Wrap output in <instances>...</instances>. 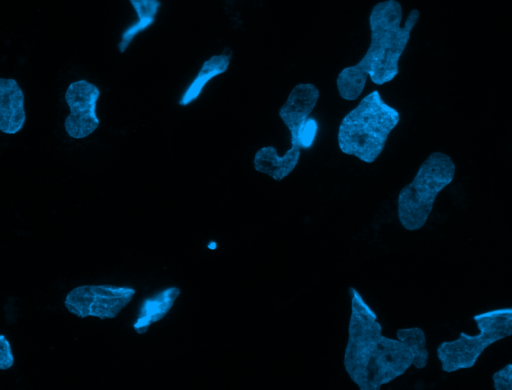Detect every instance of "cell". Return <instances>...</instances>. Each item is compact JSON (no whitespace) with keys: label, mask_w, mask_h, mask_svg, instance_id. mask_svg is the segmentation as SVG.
<instances>
[{"label":"cell","mask_w":512,"mask_h":390,"mask_svg":"<svg viewBox=\"0 0 512 390\" xmlns=\"http://www.w3.org/2000/svg\"><path fill=\"white\" fill-rule=\"evenodd\" d=\"M351 313L343 364L361 390H379L412 366L413 355L399 339L382 334L376 312L354 287L349 288Z\"/></svg>","instance_id":"cell-1"},{"label":"cell","mask_w":512,"mask_h":390,"mask_svg":"<svg viewBox=\"0 0 512 390\" xmlns=\"http://www.w3.org/2000/svg\"><path fill=\"white\" fill-rule=\"evenodd\" d=\"M402 17V5L397 0H384L373 6L368 18L370 45L366 53L356 64L343 68L336 78L342 99L353 101L359 98L367 77L380 86L397 76L400 57L420 19V12L412 9L404 25H401Z\"/></svg>","instance_id":"cell-2"},{"label":"cell","mask_w":512,"mask_h":390,"mask_svg":"<svg viewBox=\"0 0 512 390\" xmlns=\"http://www.w3.org/2000/svg\"><path fill=\"white\" fill-rule=\"evenodd\" d=\"M400 121L397 109L387 104L379 91L363 97L341 120L337 142L340 150L365 163H373Z\"/></svg>","instance_id":"cell-3"},{"label":"cell","mask_w":512,"mask_h":390,"mask_svg":"<svg viewBox=\"0 0 512 390\" xmlns=\"http://www.w3.org/2000/svg\"><path fill=\"white\" fill-rule=\"evenodd\" d=\"M455 173L454 161L443 152H433L422 162L413 180L398 194L397 215L404 229L417 231L426 224L438 194Z\"/></svg>","instance_id":"cell-4"},{"label":"cell","mask_w":512,"mask_h":390,"mask_svg":"<svg viewBox=\"0 0 512 390\" xmlns=\"http://www.w3.org/2000/svg\"><path fill=\"white\" fill-rule=\"evenodd\" d=\"M473 320L478 334L461 332L457 339L444 341L437 347V357L444 372L472 368L487 347L512 334L511 308L482 312L474 315Z\"/></svg>","instance_id":"cell-5"},{"label":"cell","mask_w":512,"mask_h":390,"mask_svg":"<svg viewBox=\"0 0 512 390\" xmlns=\"http://www.w3.org/2000/svg\"><path fill=\"white\" fill-rule=\"evenodd\" d=\"M135 290L114 285H81L70 290L64 299L65 308L83 319L115 318L133 299Z\"/></svg>","instance_id":"cell-6"},{"label":"cell","mask_w":512,"mask_h":390,"mask_svg":"<svg viewBox=\"0 0 512 390\" xmlns=\"http://www.w3.org/2000/svg\"><path fill=\"white\" fill-rule=\"evenodd\" d=\"M99 97V88L86 80L74 81L68 86L65 101L70 114L64 121V129L71 138L83 139L98 128L96 105Z\"/></svg>","instance_id":"cell-7"},{"label":"cell","mask_w":512,"mask_h":390,"mask_svg":"<svg viewBox=\"0 0 512 390\" xmlns=\"http://www.w3.org/2000/svg\"><path fill=\"white\" fill-rule=\"evenodd\" d=\"M320 96L312 83H299L291 90L287 100L279 109V116L291 135V146L301 149L300 134Z\"/></svg>","instance_id":"cell-8"},{"label":"cell","mask_w":512,"mask_h":390,"mask_svg":"<svg viewBox=\"0 0 512 390\" xmlns=\"http://www.w3.org/2000/svg\"><path fill=\"white\" fill-rule=\"evenodd\" d=\"M24 93L16 80L0 78V131L16 134L24 126Z\"/></svg>","instance_id":"cell-9"},{"label":"cell","mask_w":512,"mask_h":390,"mask_svg":"<svg viewBox=\"0 0 512 390\" xmlns=\"http://www.w3.org/2000/svg\"><path fill=\"white\" fill-rule=\"evenodd\" d=\"M301 149L291 147L283 156H279L273 146L260 148L254 156V167L276 181L288 176L298 164Z\"/></svg>","instance_id":"cell-10"},{"label":"cell","mask_w":512,"mask_h":390,"mask_svg":"<svg viewBox=\"0 0 512 390\" xmlns=\"http://www.w3.org/2000/svg\"><path fill=\"white\" fill-rule=\"evenodd\" d=\"M180 292V289L177 287H169L155 296L146 299L140 307L138 317L133 324V329L138 334H143L153 323L163 319L173 307Z\"/></svg>","instance_id":"cell-11"},{"label":"cell","mask_w":512,"mask_h":390,"mask_svg":"<svg viewBox=\"0 0 512 390\" xmlns=\"http://www.w3.org/2000/svg\"><path fill=\"white\" fill-rule=\"evenodd\" d=\"M231 54V50L229 48H225L220 55H214L206 60L199 70L198 75L184 92L179 104L186 106L192 103L198 98L205 85L212 78L226 72L230 64Z\"/></svg>","instance_id":"cell-12"},{"label":"cell","mask_w":512,"mask_h":390,"mask_svg":"<svg viewBox=\"0 0 512 390\" xmlns=\"http://www.w3.org/2000/svg\"><path fill=\"white\" fill-rule=\"evenodd\" d=\"M397 339L404 342L413 355L412 365L416 369L426 367L429 359V352L426 347V336L419 327L400 328L396 331Z\"/></svg>","instance_id":"cell-13"},{"label":"cell","mask_w":512,"mask_h":390,"mask_svg":"<svg viewBox=\"0 0 512 390\" xmlns=\"http://www.w3.org/2000/svg\"><path fill=\"white\" fill-rule=\"evenodd\" d=\"M132 5L138 21L153 24L158 10L161 6L159 0H129Z\"/></svg>","instance_id":"cell-14"},{"label":"cell","mask_w":512,"mask_h":390,"mask_svg":"<svg viewBox=\"0 0 512 390\" xmlns=\"http://www.w3.org/2000/svg\"><path fill=\"white\" fill-rule=\"evenodd\" d=\"M492 379L495 390H512V364L509 363L496 371Z\"/></svg>","instance_id":"cell-15"},{"label":"cell","mask_w":512,"mask_h":390,"mask_svg":"<svg viewBox=\"0 0 512 390\" xmlns=\"http://www.w3.org/2000/svg\"><path fill=\"white\" fill-rule=\"evenodd\" d=\"M15 363V357L10 341L4 334H0V370H8Z\"/></svg>","instance_id":"cell-16"},{"label":"cell","mask_w":512,"mask_h":390,"mask_svg":"<svg viewBox=\"0 0 512 390\" xmlns=\"http://www.w3.org/2000/svg\"><path fill=\"white\" fill-rule=\"evenodd\" d=\"M316 130L317 124L315 123V121L312 119H307L300 134L301 147L308 148L311 146Z\"/></svg>","instance_id":"cell-17"}]
</instances>
